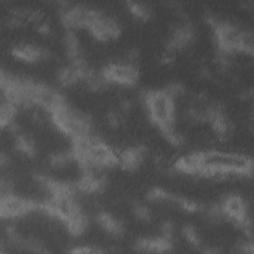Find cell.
Instances as JSON below:
<instances>
[{"mask_svg":"<svg viewBox=\"0 0 254 254\" xmlns=\"http://www.w3.org/2000/svg\"><path fill=\"white\" fill-rule=\"evenodd\" d=\"M184 234L186 236V238L189 239V241L195 245V246H198L199 243H200V239H199V236H198V233L197 231L195 230V228H193L191 225H187L185 226L184 228Z\"/></svg>","mask_w":254,"mask_h":254,"instance_id":"30bf717a","label":"cell"},{"mask_svg":"<svg viewBox=\"0 0 254 254\" xmlns=\"http://www.w3.org/2000/svg\"><path fill=\"white\" fill-rule=\"evenodd\" d=\"M102 73L110 82H117L124 85L135 83L138 78V68L134 63H112L104 66Z\"/></svg>","mask_w":254,"mask_h":254,"instance_id":"6da1fadb","label":"cell"},{"mask_svg":"<svg viewBox=\"0 0 254 254\" xmlns=\"http://www.w3.org/2000/svg\"><path fill=\"white\" fill-rule=\"evenodd\" d=\"M41 205L34 200L16 196L12 193L1 195V214L6 217H15L28 213Z\"/></svg>","mask_w":254,"mask_h":254,"instance_id":"3957f363","label":"cell"},{"mask_svg":"<svg viewBox=\"0 0 254 254\" xmlns=\"http://www.w3.org/2000/svg\"><path fill=\"white\" fill-rule=\"evenodd\" d=\"M107 120L110 123V125L117 127V126L121 125L123 120H124L123 119V113L121 111H118V110H112L108 113Z\"/></svg>","mask_w":254,"mask_h":254,"instance_id":"8fae6325","label":"cell"},{"mask_svg":"<svg viewBox=\"0 0 254 254\" xmlns=\"http://www.w3.org/2000/svg\"><path fill=\"white\" fill-rule=\"evenodd\" d=\"M13 55L26 62H39L49 58L50 52L34 45H20L13 48Z\"/></svg>","mask_w":254,"mask_h":254,"instance_id":"277c9868","label":"cell"},{"mask_svg":"<svg viewBox=\"0 0 254 254\" xmlns=\"http://www.w3.org/2000/svg\"><path fill=\"white\" fill-rule=\"evenodd\" d=\"M129 10L131 13L142 20L148 19L151 16V8L142 2H135V1H127L126 2Z\"/></svg>","mask_w":254,"mask_h":254,"instance_id":"ba28073f","label":"cell"},{"mask_svg":"<svg viewBox=\"0 0 254 254\" xmlns=\"http://www.w3.org/2000/svg\"><path fill=\"white\" fill-rule=\"evenodd\" d=\"M145 148L143 146H133L125 149L119 156L122 165L127 169L137 168L145 157Z\"/></svg>","mask_w":254,"mask_h":254,"instance_id":"5b68a950","label":"cell"},{"mask_svg":"<svg viewBox=\"0 0 254 254\" xmlns=\"http://www.w3.org/2000/svg\"><path fill=\"white\" fill-rule=\"evenodd\" d=\"M16 148L26 156L33 157L36 154V145L31 137L25 134H16L15 138Z\"/></svg>","mask_w":254,"mask_h":254,"instance_id":"52a82bcc","label":"cell"},{"mask_svg":"<svg viewBox=\"0 0 254 254\" xmlns=\"http://www.w3.org/2000/svg\"><path fill=\"white\" fill-rule=\"evenodd\" d=\"M95 38L102 41H107L116 38L120 33V26L109 15L97 10L95 17L87 27Z\"/></svg>","mask_w":254,"mask_h":254,"instance_id":"7a4b0ae2","label":"cell"},{"mask_svg":"<svg viewBox=\"0 0 254 254\" xmlns=\"http://www.w3.org/2000/svg\"><path fill=\"white\" fill-rule=\"evenodd\" d=\"M97 220H98L99 224L107 232H109L111 235H113L115 237L121 236L124 232L123 223L120 220H118L117 218H115L114 216H112L110 213H106V212L99 213L97 216Z\"/></svg>","mask_w":254,"mask_h":254,"instance_id":"8992f818","label":"cell"},{"mask_svg":"<svg viewBox=\"0 0 254 254\" xmlns=\"http://www.w3.org/2000/svg\"><path fill=\"white\" fill-rule=\"evenodd\" d=\"M133 211L135 215L141 220H150L151 219V210L142 202L134 201L133 202Z\"/></svg>","mask_w":254,"mask_h":254,"instance_id":"9c48e42d","label":"cell"}]
</instances>
